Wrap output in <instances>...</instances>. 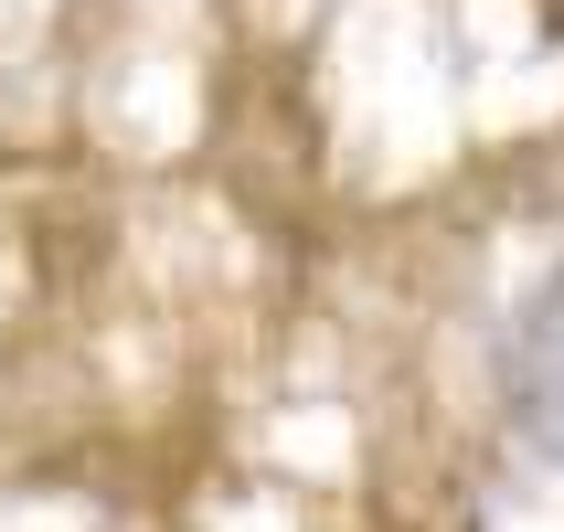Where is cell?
<instances>
[{"label": "cell", "instance_id": "1", "mask_svg": "<svg viewBox=\"0 0 564 532\" xmlns=\"http://www.w3.org/2000/svg\"><path fill=\"white\" fill-rule=\"evenodd\" d=\"M490 362H501V415H511V437L564 469V267H543V278L511 298L501 351H490Z\"/></svg>", "mask_w": 564, "mask_h": 532}]
</instances>
